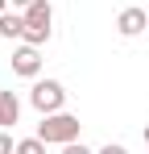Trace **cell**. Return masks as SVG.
<instances>
[{"mask_svg":"<svg viewBox=\"0 0 149 154\" xmlns=\"http://www.w3.org/2000/svg\"><path fill=\"white\" fill-rule=\"evenodd\" d=\"M54 4L50 0H33L29 8H25V38L21 42H29V46H46L50 33H54Z\"/></svg>","mask_w":149,"mask_h":154,"instance_id":"obj_1","label":"cell"},{"mask_svg":"<svg viewBox=\"0 0 149 154\" xmlns=\"http://www.w3.org/2000/svg\"><path fill=\"white\" fill-rule=\"evenodd\" d=\"M37 137H42L46 146L79 142V117H74V112H50V117H42V125H37Z\"/></svg>","mask_w":149,"mask_h":154,"instance_id":"obj_2","label":"cell"},{"mask_svg":"<svg viewBox=\"0 0 149 154\" xmlns=\"http://www.w3.org/2000/svg\"><path fill=\"white\" fill-rule=\"evenodd\" d=\"M29 104H33L42 117H50V112H62V104H66V88H62L58 79H33Z\"/></svg>","mask_w":149,"mask_h":154,"instance_id":"obj_3","label":"cell"},{"mask_svg":"<svg viewBox=\"0 0 149 154\" xmlns=\"http://www.w3.org/2000/svg\"><path fill=\"white\" fill-rule=\"evenodd\" d=\"M37 71H42V54H37V46L21 42V46L13 50V75H21V79H37Z\"/></svg>","mask_w":149,"mask_h":154,"instance_id":"obj_4","label":"cell"},{"mask_svg":"<svg viewBox=\"0 0 149 154\" xmlns=\"http://www.w3.org/2000/svg\"><path fill=\"white\" fill-rule=\"evenodd\" d=\"M116 33H120V38L149 33V13H145V8H137V4H133V8H124L120 17H116Z\"/></svg>","mask_w":149,"mask_h":154,"instance_id":"obj_5","label":"cell"},{"mask_svg":"<svg viewBox=\"0 0 149 154\" xmlns=\"http://www.w3.org/2000/svg\"><path fill=\"white\" fill-rule=\"evenodd\" d=\"M21 121V100L17 92H0V129H13Z\"/></svg>","mask_w":149,"mask_h":154,"instance_id":"obj_6","label":"cell"},{"mask_svg":"<svg viewBox=\"0 0 149 154\" xmlns=\"http://www.w3.org/2000/svg\"><path fill=\"white\" fill-rule=\"evenodd\" d=\"M0 38H8V42H17V38H25V13H17V8H8V13L0 17Z\"/></svg>","mask_w":149,"mask_h":154,"instance_id":"obj_7","label":"cell"},{"mask_svg":"<svg viewBox=\"0 0 149 154\" xmlns=\"http://www.w3.org/2000/svg\"><path fill=\"white\" fill-rule=\"evenodd\" d=\"M17 154H46V142L33 133V137H25V142H17Z\"/></svg>","mask_w":149,"mask_h":154,"instance_id":"obj_8","label":"cell"},{"mask_svg":"<svg viewBox=\"0 0 149 154\" xmlns=\"http://www.w3.org/2000/svg\"><path fill=\"white\" fill-rule=\"evenodd\" d=\"M0 154H17V142L8 137V129H0Z\"/></svg>","mask_w":149,"mask_h":154,"instance_id":"obj_9","label":"cell"},{"mask_svg":"<svg viewBox=\"0 0 149 154\" xmlns=\"http://www.w3.org/2000/svg\"><path fill=\"white\" fill-rule=\"evenodd\" d=\"M62 154H95V150H87L83 142H66V146H62Z\"/></svg>","mask_w":149,"mask_h":154,"instance_id":"obj_10","label":"cell"},{"mask_svg":"<svg viewBox=\"0 0 149 154\" xmlns=\"http://www.w3.org/2000/svg\"><path fill=\"white\" fill-rule=\"evenodd\" d=\"M95 154H128V150H124V146H116V142H108V146H99Z\"/></svg>","mask_w":149,"mask_h":154,"instance_id":"obj_11","label":"cell"},{"mask_svg":"<svg viewBox=\"0 0 149 154\" xmlns=\"http://www.w3.org/2000/svg\"><path fill=\"white\" fill-rule=\"evenodd\" d=\"M8 4H13V8H17V13H25V8H29V4H33V0H8Z\"/></svg>","mask_w":149,"mask_h":154,"instance_id":"obj_12","label":"cell"},{"mask_svg":"<svg viewBox=\"0 0 149 154\" xmlns=\"http://www.w3.org/2000/svg\"><path fill=\"white\" fill-rule=\"evenodd\" d=\"M8 8H13V4H8V0H0V17H4V13H8Z\"/></svg>","mask_w":149,"mask_h":154,"instance_id":"obj_13","label":"cell"},{"mask_svg":"<svg viewBox=\"0 0 149 154\" xmlns=\"http://www.w3.org/2000/svg\"><path fill=\"white\" fill-rule=\"evenodd\" d=\"M145 146H149V125H145Z\"/></svg>","mask_w":149,"mask_h":154,"instance_id":"obj_14","label":"cell"}]
</instances>
